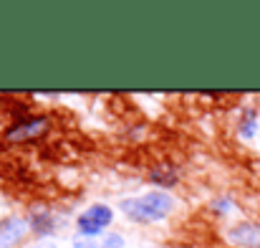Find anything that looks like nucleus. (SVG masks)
I'll return each mask as SVG.
<instances>
[{
	"label": "nucleus",
	"instance_id": "nucleus-1",
	"mask_svg": "<svg viewBox=\"0 0 260 248\" xmlns=\"http://www.w3.org/2000/svg\"><path fill=\"white\" fill-rule=\"evenodd\" d=\"M119 210L126 221L139 223V226H157L165 223L167 218H172L177 210V198L170 190H147L142 195L134 198H121L119 200Z\"/></svg>",
	"mask_w": 260,
	"mask_h": 248
},
{
	"label": "nucleus",
	"instance_id": "nucleus-2",
	"mask_svg": "<svg viewBox=\"0 0 260 248\" xmlns=\"http://www.w3.org/2000/svg\"><path fill=\"white\" fill-rule=\"evenodd\" d=\"M53 127V117L51 114H23L18 119H13L5 129H3V140L8 145H33L38 140H43Z\"/></svg>",
	"mask_w": 260,
	"mask_h": 248
},
{
	"label": "nucleus",
	"instance_id": "nucleus-3",
	"mask_svg": "<svg viewBox=\"0 0 260 248\" xmlns=\"http://www.w3.org/2000/svg\"><path fill=\"white\" fill-rule=\"evenodd\" d=\"M114 218H116V213H114L111 205H106V203H91V205H86V208L76 215V223H74L76 236L101 238V236H106V233L111 231Z\"/></svg>",
	"mask_w": 260,
	"mask_h": 248
},
{
	"label": "nucleus",
	"instance_id": "nucleus-4",
	"mask_svg": "<svg viewBox=\"0 0 260 248\" xmlns=\"http://www.w3.org/2000/svg\"><path fill=\"white\" fill-rule=\"evenodd\" d=\"M25 221H28V226H30V233H36L41 241H43V238H53V236L61 231V226H63V218H61L56 210H51L48 205H36V208H30L28 215H25Z\"/></svg>",
	"mask_w": 260,
	"mask_h": 248
},
{
	"label": "nucleus",
	"instance_id": "nucleus-5",
	"mask_svg": "<svg viewBox=\"0 0 260 248\" xmlns=\"http://www.w3.org/2000/svg\"><path fill=\"white\" fill-rule=\"evenodd\" d=\"M222 236L233 248H260V223L258 221H238L228 226Z\"/></svg>",
	"mask_w": 260,
	"mask_h": 248
},
{
	"label": "nucleus",
	"instance_id": "nucleus-6",
	"mask_svg": "<svg viewBox=\"0 0 260 248\" xmlns=\"http://www.w3.org/2000/svg\"><path fill=\"white\" fill-rule=\"evenodd\" d=\"M30 233V226L23 215H8L0 218V248L18 246L25 236Z\"/></svg>",
	"mask_w": 260,
	"mask_h": 248
},
{
	"label": "nucleus",
	"instance_id": "nucleus-7",
	"mask_svg": "<svg viewBox=\"0 0 260 248\" xmlns=\"http://www.w3.org/2000/svg\"><path fill=\"white\" fill-rule=\"evenodd\" d=\"M147 177H149V182H152L157 190H172L174 185H177V180H179V172H177V167L174 165L162 162V165L152 167Z\"/></svg>",
	"mask_w": 260,
	"mask_h": 248
},
{
	"label": "nucleus",
	"instance_id": "nucleus-8",
	"mask_svg": "<svg viewBox=\"0 0 260 248\" xmlns=\"http://www.w3.org/2000/svg\"><path fill=\"white\" fill-rule=\"evenodd\" d=\"M258 127H260L258 109H255V106H245L243 114H240V119H238V124H235L238 137H240L243 142H250V140L258 137Z\"/></svg>",
	"mask_w": 260,
	"mask_h": 248
},
{
	"label": "nucleus",
	"instance_id": "nucleus-9",
	"mask_svg": "<svg viewBox=\"0 0 260 248\" xmlns=\"http://www.w3.org/2000/svg\"><path fill=\"white\" fill-rule=\"evenodd\" d=\"M207 210H210L215 218H228V215H233V213L238 210V203H235L230 195H217V198H212V200L207 203Z\"/></svg>",
	"mask_w": 260,
	"mask_h": 248
},
{
	"label": "nucleus",
	"instance_id": "nucleus-10",
	"mask_svg": "<svg viewBox=\"0 0 260 248\" xmlns=\"http://www.w3.org/2000/svg\"><path fill=\"white\" fill-rule=\"evenodd\" d=\"M99 241H101V248H124L126 246V238H124L119 231H109V233L101 236Z\"/></svg>",
	"mask_w": 260,
	"mask_h": 248
},
{
	"label": "nucleus",
	"instance_id": "nucleus-11",
	"mask_svg": "<svg viewBox=\"0 0 260 248\" xmlns=\"http://www.w3.org/2000/svg\"><path fill=\"white\" fill-rule=\"evenodd\" d=\"M71 248H101V241H99V238H84V236H76V233H74Z\"/></svg>",
	"mask_w": 260,
	"mask_h": 248
},
{
	"label": "nucleus",
	"instance_id": "nucleus-12",
	"mask_svg": "<svg viewBox=\"0 0 260 248\" xmlns=\"http://www.w3.org/2000/svg\"><path fill=\"white\" fill-rule=\"evenodd\" d=\"M36 248H58V246H56V241H53V238H43Z\"/></svg>",
	"mask_w": 260,
	"mask_h": 248
}]
</instances>
